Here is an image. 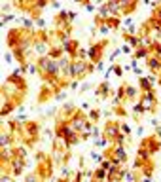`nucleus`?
<instances>
[{"label":"nucleus","mask_w":161,"mask_h":182,"mask_svg":"<svg viewBox=\"0 0 161 182\" xmlns=\"http://www.w3.org/2000/svg\"><path fill=\"white\" fill-rule=\"evenodd\" d=\"M127 95L129 97H135V89H133V87H129V89H127Z\"/></svg>","instance_id":"obj_2"},{"label":"nucleus","mask_w":161,"mask_h":182,"mask_svg":"<svg viewBox=\"0 0 161 182\" xmlns=\"http://www.w3.org/2000/svg\"><path fill=\"white\" fill-rule=\"evenodd\" d=\"M116 154H118V158H119V159H125V152H123V150H118Z\"/></svg>","instance_id":"obj_1"}]
</instances>
